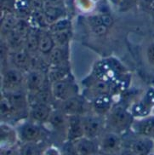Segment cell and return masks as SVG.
<instances>
[{
    "mask_svg": "<svg viewBox=\"0 0 154 155\" xmlns=\"http://www.w3.org/2000/svg\"><path fill=\"white\" fill-rule=\"evenodd\" d=\"M83 125L84 137L95 140L102 135L104 120L102 116L98 114H86L83 115Z\"/></svg>",
    "mask_w": 154,
    "mask_h": 155,
    "instance_id": "4",
    "label": "cell"
},
{
    "mask_svg": "<svg viewBox=\"0 0 154 155\" xmlns=\"http://www.w3.org/2000/svg\"><path fill=\"white\" fill-rule=\"evenodd\" d=\"M138 2L144 8L153 10L154 9V0H138Z\"/></svg>",
    "mask_w": 154,
    "mask_h": 155,
    "instance_id": "35",
    "label": "cell"
},
{
    "mask_svg": "<svg viewBox=\"0 0 154 155\" xmlns=\"http://www.w3.org/2000/svg\"><path fill=\"white\" fill-rule=\"evenodd\" d=\"M32 28L31 23H30L28 19L18 18L17 23H16L15 28L14 30L16 32H18L20 35H21L26 38L27 35L31 32Z\"/></svg>",
    "mask_w": 154,
    "mask_h": 155,
    "instance_id": "29",
    "label": "cell"
},
{
    "mask_svg": "<svg viewBox=\"0 0 154 155\" xmlns=\"http://www.w3.org/2000/svg\"><path fill=\"white\" fill-rule=\"evenodd\" d=\"M51 91L54 100L58 102H62L72 96H77L76 87L68 79L51 84Z\"/></svg>",
    "mask_w": 154,
    "mask_h": 155,
    "instance_id": "6",
    "label": "cell"
},
{
    "mask_svg": "<svg viewBox=\"0 0 154 155\" xmlns=\"http://www.w3.org/2000/svg\"><path fill=\"white\" fill-rule=\"evenodd\" d=\"M93 110L95 111V114H98L100 116H103L105 114H107L113 108L112 107V99L109 95L100 96L95 98L92 105Z\"/></svg>",
    "mask_w": 154,
    "mask_h": 155,
    "instance_id": "19",
    "label": "cell"
},
{
    "mask_svg": "<svg viewBox=\"0 0 154 155\" xmlns=\"http://www.w3.org/2000/svg\"><path fill=\"white\" fill-rule=\"evenodd\" d=\"M84 107V101L77 95L68 98L62 102H60L59 109L67 116L76 115V114L82 115Z\"/></svg>",
    "mask_w": 154,
    "mask_h": 155,
    "instance_id": "12",
    "label": "cell"
},
{
    "mask_svg": "<svg viewBox=\"0 0 154 155\" xmlns=\"http://www.w3.org/2000/svg\"><path fill=\"white\" fill-rule=\"evenodd\" d=\"M43 11L49 26L60 19L67 16L63 5H45Z\"/></svg>",
    "mask_w": 154,
    "mask_h": 155,
    "instance_id": "16",
    "label": "cell"
},
{
    "mask_svg": "<svg viewBox=\"0 0 154 155\" xmlns=\"http://www.w3.org/2000/svg\"><path fill=\"white\" fill-rule=\"evenodd\" d=\"M70 28H72V21L68 18L67 16H66L50 24L47 30L50 33H54V32H61V31L70 29Z\"/></svg>",
    "mask_w": 154,
    "mask_h": 155,
    "instance_id": "28",
    "label": "cell"
},
{
    "mask_svg": "<svg viewBox=\"0 0 154 155\" xmlns=\"http://www.w3.org/2000/svg\"><path fill=\"white\" fill-rule=\"evenodd\" d=\"M50 125L56 130H65L67 134V116L64 114L58 108L53 110L50 115V119L48 120Z\"/></svg>",
    "mask_w": 154,
    "mask_h": 155,
    "instance_id": "22",
    "label": "cell"
},
{
    "mask_svg": "<svg viewBox=\"0 0 154 155\" xmlns=\"http://www.w3.org/2000/svg\"><path fill=\"white\" fill-rule=\"evenodd\" d=\"M67 47L54 46V48L47 56V60L50 63V67H60L67 66V52L66 50Z\"/></svg>",
    "mask_w": 154,
    "mask_h": 155,
    "instance_id": "14",
    "label": "cell"
},
{
    "mask_svg": "<svg viewBox=\"0 0 154 155\" xmlns=\"http://www.w3.org/2000/svg\"><path fill=\"white\" fill-rule=\"evenodd\" d=\"M39 149L36 142H26L21 149V155H38Z\"/></svg>",
    "mask_w": 154,
    "mask_h": 155,
    "instance_id": "30",
    "label": "cell"
},
{
    "mask_svg": "<svg viewBox=\"0 0 154 155\" xmlns=\"http://www.w3.org/2000/svg\"><path fill=\"white\" fill-rule=\"evenodd\" d=\"M51 34L54 38L55 45L61 46V47H67L70 40L73 38V30H72V28H70V29L63 30L61 32L51 33Z\"/></svg>",
    "mask_w": 154,
    "mask_h": 155,
    "instance_id": "26",
    "label": "cell"
},
{
    "mask_svg": "<svg viewBox=\"0 0 154 155\" xmlns=\"http://www.w3.org/2000/svg\"><path fill=\"white\" fill-rule=\"evenodd\" d=\"M29 117L32 122L44 123L48 122L50 115L52 114L51 104L47 103H34L29 106Z\"/></svg>",
    "mask_w": 154,
    "mask_h": 155,
    "instance_id": "10",
    "label": "cell"
},
{
    "mask_svg": "<svg viewBox=\"0 0 154 155\" xmlns=\"http://www.w3.org/2000/svg\"><path fill=\"white\" fill-rule=\"evenodd\" d=\"M55 46L52 34L48 30H41L39 38L38 53L44 56H48Z\"/></svg>",
    "mask_w": 154,
    "mask_h": 155,
    "instance_id": "17",
    "label": "cell"
},
{
    "mask_svg": "<svg viewBox=\"0 0 154 155\" xmlns=\"http://www.w3.org/2000/svg\"><path fill=\"white\" fill-rule=\"evenodd\" d=\"M66 135L67 141H75L77 139L84 137L83 115L76 114V115L67 116V125Z\"/></svg>",
    "mask_w": 154,
    "mask_h": 155,
    "instance_id": "8",
    "label": "cell"
},
{
    "mask_svg": "<svg viewBox=\"0 0 154 155\" xmlns=\"http://www.w3.org/2000/svg\"><path fill=\"white\" fill-rule=\"evenodd\" d=\"M110 90H111L110 84L106 81L101 80V79L96 80L90 86L91 92L95 95V98L100 96L109 95Z\"/></svg>",
    "mask_w": 154,
    "mask_h": 155,
    "instance_id": "27",
    "label": "cell"
},
{
    "mask_svg": "<svg viewBox=\"0 0 154 155\" xmlns=\"http://www.w3.org/2000/svg\"><path fill=\"white\" fill-rule=\"evenodd\" d=\"M4 38H5V44L7 46L9 53L21 50L25 46L26 38L21 35H20L15 30L8 33L6 36L4 37Z\"/></svg>",
    "mask_w": 154,
    "mask_h": 155,
    "instance_id": "18",
    "label": "cell"
},
{
    "mask_svg": "<svg viewBox=\"0 0 154 155\" xmlns=\"http://www.w3.org/2000/svg\"><path fill=\"white\" fill-rule=\"evenodd\" d=\"M50 83L47 78V73L38 69H31L25 73L24 89L27 94H35Z\"/></svg>",
    "mask_w": 154,
    "mask_h": 155,
    "instance_id": "3",
    "label": "cell"
},
{
    "mask_svg": "<svg viewBox=\"0 0 154 155\" xmlns=\"http://www.w3.org/2000/svg\"><path fill=\"white\" fill-rule=\"evenodd\" d=\"M61 153V155H78L74 142L71 141H67L64 144Z\"/></svg>",
    "mask_w": 154,
    "mask_h": 155,
    "instance_id": "31",
    "label": "cell"
},
{
    "mask_svg": "<svg viewBox=\"0 0 154 155\" xmlns=\"http://www.w3.org/2000/svg\"><path fill=\"white\" fill-rule=\"evenodd\" d=\"M92 155H100V154H98V153H94V154H92Z\"/></svg>",
    "mask_w": 154,
    "mask_h": 155,
    "instance_id": "38",
    "label": "cell"
},
{
    "mask_svg": "<svg viewBox=\"0 0 154 155\" xmlns=\"http://www.w3.org/2000/svg\"><path fill=\"white\" fill-rule=\"evenodd\" d=\"M119 155H137L130 148H127V149H123L121 150V152L118 153Z\"/></svg>",
    "mask_w": 154,
    "mask_h": 155,
    "instance_id": "37",
    "label": "cell"
},
{
    "mask_svg": "<svg viewBox=\"0 0 154 155\" xmlns=\"http://www.w3.org/2000/svg\"><path fill=\"white\" fill-rule=\"evenodd\" d=\"M136 130L141 137H154V117L140 120L136 124Z\"/></svg>",
    "mask_w": 154,
    "mask_h": 155,
    "instance_id": "24",
    "label": "cell"
},
{
    "mask_svg": "<svg viewBox=\"0 0 154 155\" xmlns=\"http://www.w3.org/2000/svg\"><path fill=\"white\" fill-rule=\"evenodd\" d=\"M41 30L32 28L30 33L27 35L25 40L24 48L31 54L36 55L38 54V47H39V38H40Z\"/></svg>",
    "mask_w": 154,
    "mask_h": 155,
    "instance_id": "21",
    "label": "cell"
},
{
    "mask_svg": "<svg viewBox=\"0 0 154 155\" xmlns=\"http://www.w3.org/2000/svg\"><path fill=\"white\" fill-rule=\"evenodd\" d=\"M108 29L109 28L106 27V26H97V27L91 28V31L96 36H103L107 33Z\"/></svg>",
    "mask_w": 154,
    "mask_h": 155,
    "instance_id": "33",
    "label": "cell"
},
{
    "mask_svg": "<svg viewBox=\"0 0 154 155\" xmlns=\"http://www.w3.org/2000/svg\"><path fill=\"white\" fill-rule=\"evenodd\" d=\"M100 148L104 154H118L122 150V139L118 133L111 130L102 134Z\"/></svg>",
    "mask_w": 154,
    "mask_h": 155,
    "instance_id": "5",
    "label": "cell"
},
{
    "mask_svg": "<svg viewBox=\"0 0 154 155\" xmlns=\"http://www.w3.org/2000/svg\"><path fill=\"white\" fill-rule=\"evenodd\" d=\"M32 55L25 48L9 53V61L12 63V67L21 70L24 73L32 69Z\"/></svg>",
    "mask_w": 154,
    "mask_h": 155,
    "instance_id": "7",
    "label": "cell"
},
{
    "mask_svg": "<svg viewBox=\"0 0 154 155\" xmlns=\"http://www.w3.org/2000/svg\"><path fill=\"white\" fill-rule=\"evenodd\" d=\"M64 0H44L45 5H63Z\"/></svg>",
    "mask_w": 154,
    "mask_h": 155,
    "instance_id": "36",
    "label": "cell"
},
{
    "mask_svg": "<svg viewBox=\"0 0 154 155\" xmlns=\"http://www.w3.org/2000/svg\"><path fill=\"white\" fill-rule=\"evenodd\" d=\"M132 114L121 106L113 107L107 114V124L115 132H120L129 126Z\"/></svg>",
    "mask_w": 154,
    "mask_h": 155,
    "instance_id": "1",
    "label": "cell"
},
{
    "mask_svg": "<svg viewBox=\"0 0 154 155\" xmlns=\"http://www.w3.org/2000/svg\"><path fill=\"white\" fill-rule=\"evenodd\" d=\"M43 155H61V153L58 148L54 147H50L44 150V152L43 153Z\"/></svg>",
    "mask_w": 154,
    "mask_h": 155,
    "instance_id": "34",
    "label": "cell"
},
{
    "mask_svg": "<svg viewBox=\"0 0 154 155\" xmlns=\"http://www.w3.org/2000/svg\"><path fill=\"white\" fill-rule=\"evenodd\" d=\"M150 155H152V154H150Z\"/></svg>",
    "mask_w": 154,
    "mask_h": 155,
    "instance_id": "39",
    "label": "cell"
},
{
    "mask_svg": "<svg viewBox=\"0 0 154 155\" xmlns=\"http://www.w3.org/2000/svg\"><path fill=\"white\" fill-rule=\"evenodd\" d=\"M69 70L67 66H60V67H50L47 72V78L50 84L54 82H58L61 80L68 79L69 76Z\"/></svg>",
    "mask_w": 154,
    "mask_h": 155,
    "instance_id": "23",
    "label": "cell"
},
{
    "mask_svg": "<svg viewBox=\"0 0 154 155\" xmlns=\"http://www.w3.org/2000/svg\"><path fill=\"white\" fill-rule=\"evenodd\" d=\"M19 134L21 139L25 142H36L42 137V130L38 123L30 122L21 125Z\"/></svg>",
    "mask_w": 154,
    "mask_h": 155,
    "instance_id": "11",
    "label": "cell"
},
{
    "mask_svg": "<svg viewBox=\"0 0 154 155\" xmlns=\"http://www.w3.org/2000/svg\"><path fill=\"white\" fill-rule=\"evenodd\" d=\"M73 142L78 155H92L97 153V146L93 139L83 137Z\"/></svg>",
    "mask_w": 154,
    "mask_h": 155,
    "instance_id": "15",
    "label": "cell"
},
{
    "mask_svg": "<svg viewBox=\"0 0 154 155\" xmlns=\"http://www.w3.org/2000/svg\"><path fill=\"white\" fill-rule=\"evenodd\" d=\"M146 59L150 66L154 67V40L146 49Z\"/></svg>",
    "mask_w": 154,
    "mask_h": 155,
    "instance_id": "32",
    "label": "cell"
},
{
    "mask_svg": "<svg viewBox=\"0 0 154 155\" xmlns=\"http://www.w3.org/2000/svg\"><path fill=\"white\" fill-rule=\"evenodd\" d=\"M25 73L14 67L4 71L2 78L3 93H9L24 88Z\"/></svg>",
    "mask_w": 154,
    "mask_h": 155,
    "instance_id": "2",
    "label": "cell"
},
{
    "mask_svg": "<svg viewBox=\"0 0 154 155\" xmlns=\"http://www.w3.org/2000/svg\"><path fill=\"white\" fill-rule=\"evenodd\" d=\"M154 143L152 138L141 137L132 141L129 148L137 155H150L153 149Z\"/></svg>",
    "mask_w": 154,
    "mask_h": 155,
    "instance_id": "13",
    "label": "cell"
},
{
    "mask_svg": "<svg viewBox=\"0 0 154 155\" xmlns=\"http://www.w3.org/2000/svg\"><path fill=\"white\" fill-rule=\"evenodd\" d=\"M18 18L17 15L14 11H8L4 15L1 20V27H0L2 37L6 36L8 33L13 31L15 28Z\"/></svg>",
    "mask_w": 154,
    "mask_h": 155,
    "instance_id": "20",
    "label": "cell"
},
{
    "mask_svg": "<svg viewBox=\"0 0 154 155\" xmlns=\"http://www.w3.org/2000/svg\"><path fill=\"white\" fill-rule=\"evenodd\" d=\"M87 21L91 28L97 26H106L107 28H111L113 25L114 20L113 16L107 13H100L89 15L87 17Z\"/></svg>",
    "mask_w": 154,
    "mask_h": 155,
    "instance_id": "25",
    "label": "cell"
},
{
    "mask_svg": "<svg viewBox=\"0 0 154 155\" xmlns=\"http://www.w3.org/2000/svg\"><path fill=\"white\" fill-rule=\"evenodd\" d=\"M7 99L9 100L10 105L12 106L15 113H20L22 111L29 109V100L28 95L26 90L23 88L18 91L9 93H4Z\"/></svg>",
    "mask_w": 154,
    "mask_h": 155,
    "instance_id": "9",
    "label": "cell"
}]
</instances>
